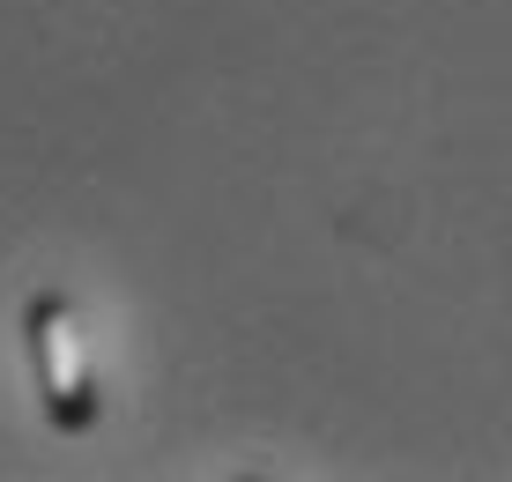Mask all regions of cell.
Returning a JSON list of instances; mask_svg holds the SVG:
<instances>
[{"label": "cell", "mask_w": 512, "mask_h": 482, "mask_svg": "<svg viewBox=\"0 0 512 482\" xmlns=\"http://www.w3.org/2000/svg\"><path fill=\"white\" fill-rule=\"evenodd\" d=\"M30 349H38V379H45L52 423H60V431H90V423H97V386H90L82 334H75V312H67L60 290L30 297Z\"/></svg>", "instance_id": "1"}]
</instances>
